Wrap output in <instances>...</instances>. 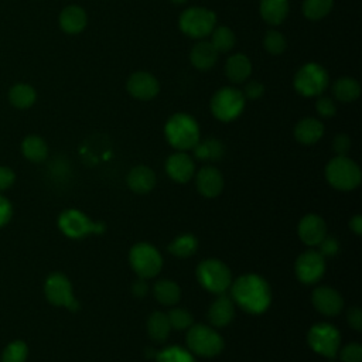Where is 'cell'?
Returning <instances> with one entry per match:
<instances>
[{"mask_svg": "<svg viewBox=\"0 0 362 362\" xmlns=\"http://www.w3.org/2000/svg\"><path fill=\"white\" fill-rule=\"evenodd\" d=\"M233 303L249 314L264 313L272 303L269 283L259 274H242L230 284Z\"/></svg>", "mask_w": 362, "mask_h": 362, "instance_id": "6da1fadb", "label": "cell"}, {"mask_svg": "<svg viewBox=\"0 0 362 362\" xmlns=\"http://www.w3.org/2000/svg\"><path fill=\"white\" fill-rule=\"evenodd\" d=\"M164 134L170 146L180 151L192 150L199 140V127L197 120L187 113L173 115L164 127Z\"/></svg>", "mask_w": 362, "mask_h": 362, "instance_id": "7a4b0ae2", "label": "cell"}, {"mask_svg": "<svg viewBox=\"0 0 362 362\" xmlns=\"http://www.w3.org/2000/svg\"><path fill=\"white\" fill-rule=\"evenodd\" d=\"M327 181L339 191L355 189L361 184L359 165L346 156H337L325 167Z\"/></svg>", "mask_w": 362, "mask_h": 362, "instance_id": "3957f363", "label": "cell"}, {"mask_svg": "<svg viewBox=\"0 0 362 362\" xmlns=\"http://www.w3.org/2000/svg\"><path fill=\"white\" fill-rule=\"evenodd\" d=\"M197 279L205 290L214 294H223L232 284L229 267L218 259L202 260L197 267Z\"/></svg>", "mask_w": 362, "mask_h": 362, "instance_id": "277c9868", "label": "cell"}, {"mask_svg": "<svg viewBox=\"0 0 362 362\" xmlns=\"http://www.w3.org/2000/svg\"><path fill=\"white\" fill-rule=\"evenodd\" d=\"M187 345L192 354L212 358L222 352L223 339L214 328L204 324H192L187 332Z\"/></svg>", "mask_w": 362, "mask_h": 362, "instance_id": "5b68a950", "label": "cell"}, {"mask_svg": "<svg viewBox=\"0 0 362 362\" xmlns=\"http://www.w3.org/2000/svg\"><path fill=\"white\" fill-rule=\"evenodd\" d=\"M129 262L133 272L146 280L157 276L163 267V257L160 252L147 242H140L132 246L129 252Z\"/></svg>", "mask_w": 362, "mask_h": 362, "instance_id": "8992f818", "label": "cell"}, {"mask_svg": "<svg viewBox=\"0 0 362 362\" xmlns=\"http://www.w3.org/2000/svg\"><path fill=\"white\" fill-rule=\"evenodd\" d=\"M216 16L204 7H189L180 16V30L191 38H204L215 28Z\"/></svg>", "mask_w": 362, "mask_h": 362, "instance_id": "52a82bcc", "label": "cell"}, {"mask_svg": "<svg viewBox=\"0 0 362 362\" xmlns=\"http://www.w3.org/2000/svg\"><path fill=\"white\" fill-rule=\"evenodd\" d=\"M245 96L236 88L225 86L215 92L211 99V112L221 122L236 119L245 107Z\"/></svg>", "mask_w": 362, "mask_h": 362, "instance_id": "ba28073f", "label": "cell"}, {"mask_svg": "<svg viewBox=\"0 0 362 362\" xmlns=\"http://www.w3.org/2000/svg\"><path fill=\"white\" fill-rule=\"evenodd\" d=\"M328 72L324 66L315 62L303 65L294 76V88L303 96L321 95L328 86Z\"/></svg>", "mask_w": 362, "mask_h": 362, "instance_id": "9c48e42d", "label": "cell"}, {"mask_svg": "<svg viewBox=\"0 0 362 362\" xmlns=\"http://www.w3.org/2000/svg\"><path fill=\"white\" fill-rule=\"evenodd\" d=\"M58 226L65 236L72 239H81L92 233H103L105 230L102 222H93L78 209H65L58 218Z\"/></svg>", "mask_w": 362, "mask_h": 362, "instance_id": "30bf717a", "label": "cell"}, {"mask_svg": "<svg viewBox=\"0 0 362 362\" xmlns=\"http://www.w3.org/2000/svg\"><path fill=\"white\" fill-rule=\"evenodd\" d=\"M307 342L314 352L325 358H334L339 351L341 335L334 325L328 322H318L310 328Z\"/></svg>", "mask_w": 362, "mask_h": 362, "instance_id": "8fae6325", "label": "cell"}, {"mask_svg": "<svg viewBox=\"0 0 362 362\" xmlns=\"http://www.w3.org/2000/svg\"><path fill=\"white\" fill-rule=\"evenodd\" d=\"M44 291L47 300L54 305L65 307L71 311H76L79 308V303L72 293V284L62 273L49 274L45 280Z\"/></svg>", "mask_w": 362, "mask_h": 362, "instance_id": "7c38bea8", "label": "cell"}, {"mask_svg": "<svg viewBox=\"0 0 362 362\" xmlns=\"http://www.w3.org/2000/svg\"><path fill=\"white\" fill-rule=\"evenodd\" d=\"M294 269L301 283H317L325 272V257L317 250H307L297 257Z\"/></svg>", "mask_w": 362, "mask_h": 362, "instance_id": "4fadbf2b", "label": "cell"}, {"mask_svg": "<svg viewBox=\"0 0 362 362\" xmlns=\"http://www.w3.org/2000/svg\"><path fill=\"white\" fill-rule=\"evenodd\" d=\"M311 301L315 310L327 317L338 315L344 308L342 296L335 288L328 286L314 288L311 294Z\"/></svg>", "mask_w": 362, "mask_h": 362, "instance_id": "5bb4252c", "label": "cell"}, {"mask_svg": "<svg viewBox=\"0 0 362 362\" xmlns=\"http://www.w3.org/2000/svg\"><path fill=\"white\" fill-rule=\"evenodd\" d=\"M160 90L158 81L148 72H134L127 79V92L140 100L153 99Z\"/></svg>", "mask_w": 362, "mask_h": 362, "instance_id": "9a60e30c", "label": "cell"}, {"mask_svg": "<svg viewBox=\"0 0 362 362\" xmlns=\"http://www.w3.org/2000/svg\"><path fill=\"white\" fill-rule=\"evenodd\" d=\"M297 230L301 242L308 246H317L327 236V225L324 219L315 214L303 216Z\"/></svg>", "mask_w": 362, "mask_h": 362, "instance_id": "2e32d148", "label": "cell"}, {"mask_svg": "<svg viewBox=\"0 0 362 362\" xmlns=\"http://www.w3.org/2000/svg\"><path fill=\"white\" fill-rule=\"evenodd\" d=\"M165 171L168 177L177 182H188L195 171L191 156L184 151L171 154L165 161Z\"/></svg>", "mask_w": 362, "mask_h": 362, "instance_id": "e0dca14e", "label": "cell"}, {"mask_svg": "<svg viewBox=\"0 0 362 362\" xmlns=\"http://www.w3.org/2000/svg\"><path fill=\"white\" fill-rule=\"evenodd\" d=\"M195 184L201 195L206 198H215L223 189V177L218 168L206 165L198 171Z\"/></svg>", "mask_w": 362, "mask_h": 362, "instance_id": "ac0fdd59", "label": "cell"}, {"mask_svg": "<svg viewBox=\"0 0 362 362\" xmlns=\"http://www.w3.org/2000/svg\"><path fill=\"white\" fill-rule=\"evenodd\" d=\"M235 315L233 300L225 294H221L209 307L208 318L215 327H226Z\"/></svg>", "mask_w": 362, "mask_h": 362, "instance_id": "d6986e66", "label": "cell"}, {"mask_svg": "<svg viewBox=\"0 0 362 362\" xmlns=\"http://www.w3.org/2000/svg\"><path fill=\"white\" fill-rule=\"evenodd\" d=\"M127 185L136 194L150 192L156 185V174L147 165H136L127 174Z\"/></svg>", "mask_w": 362, "mask_h": 362, "instance_id": "ffe728a7", "label": "cell"}, {"mask_svg": "<svg viewBox=\"0 0 362 362\" xmlns=\"http://www.w3.org/2000/svg\"><path fill=\"white\" fill-rule=\"evenodd\" d=\"M225 74L230 82L240 83L252 74V62L245 54H233L226 59Z\"/></svg>", "mask_w": 362, "mask_h": 362, "instance_id": "44dd1931", "label": "cell"}, {"mask_svg": "<svg viewBox=\"0 0 362 362\" xmlns=\"http://www.w3.org/2000/svg\"><path fill=\"white\" fill-rule=\"evenodd\" d=\"M189 59L197 69L208 71L215 65L218 59V51L212 47L209 41H199L192 47L189 52Z\"/></svg>", "mask_w": 362, "mask_h": 362, "instance_id": "7402d4cb", "label": "cell"}, {"mask_svg": "<svg viewBox=\"0 0 362 362\" xmlns=\"http://www.w3.org/2000/svg\"><path fill=\"white\" fill-rule=\"evenodd\" d=\"M322 134L324 124L314 117L301 119L294 127V137L301 144H314L322 137Z\"/></svg>", "mask_w": 362, "mask_h": 362, "instance_id": "603a6c76", "label": "cell"}, {"mask_svg": "<svg viewBox=\"0 0 362 362\" xmlns=\"http://www.w3.org/2000/svg\"><path fill=\"white\" fill-rule=\"evenodd\" d=\"M88 17L82 7L68 6L59 14V25L68 34H78L86 25Z\"/></svg>", "mask_w": 362, "mask_h": 362, "instance_id": "cb8c5ba5", "label": "cell"}, {"mask_svg": "<svg viewBox=\"0 0 362 362\" xmlns=\"http://www.w3.org/2000/svg\"><path fill=\"white\" fill-rule=\"evenodd\" d=\"M288 14V0H260V16L270 25H279Z\"/></svg>", "mask_w": 362, "mask_h": 362, "instance_id": "d4e9b609", "label": "cell"}, {"mask_svg": "<svg viewBox=\"0 0 362 362\" xmlns=\"http://www.w3.org/2000/svg\"><path fill=\"white\" fill-rule=\"evenodd\" d=\"M170 331H171V325L167 314L161 311H154L150 314L147 320V332L154 342H158V344L165 342L170 335Z\"/></svg>", "mask_w": 362, "mask_h": 362, "instance_id": "484cf974", "label": "cell"}, {"mask_svg": "<svg viewBox=\"0 0 362 362\" xmlns=\"http://www.w3.org/2000/svg\"><path fill=\"white\" fill-rule=\"evenodd\" d=\"M192 150H194V156L198 160H204V161H218L222 158L225 153V147L221 143V140L214 137L198 140V143L192 147Z\"/></svg>", "mask_w": 362, "mask_h": 362, "instance_id": "4316f807", "label": "cell"}, {"mask_svg": "<svg viewBox=\"0 0 362 362\" xmlns=\"http://www.w3.org/2000/svg\"><path fill=\"white\" fill-rule=\"evenodd\" d=\"M332 93L339 102L348 103V102H354L355 99L359 98L361 86L356 79L344 76V78H339L335 81V83L332 85Z\"/></svg>", "mask_w": 362, "mask_h": 362, "instance_id": "83f0119b", "label": "cell"}, {"mask_svg": "<svg viewBox=\"0 0 362 362\" xmlns=\"http://www.w3.org/2000/svg\"><path fill=\"white\" fill-rule=\"evenodd\" d=\"M156 300L163 305H174L180 301L181 288L171 280H158L153 288Z\"/></svg>", "mask_w": 362, "mask_h": 362, "instance_id": "f1b7e54d", "label": "cell"}, {"mask_svg": "<svg viewBox=\"0 0 362 362\" xmlns=\"http://www.w3.org/2000/svg\"><path fill=\"white\" fill-rule=\"evenodd\" d=\"M23 154L33 163H41L48 156L47 143L40 136H27L21 144Z\"/></svg>", "mask_w": 362, "mask_h": 362, "instance_id": "f546056e", "label": "cell"}, {"mask_svg": "<svg viewBox=\"0 0 362 362\" xmlns=\"http://www.w3.org/2000/svg\"><path fill=\"white\" fill-rule=\"evenodd\" d=\"M197 249H198V240L194 235H189V233L177 236L168 245V252L173 256L182 257V259L192 256L197 252Z\"/></svg>", "mask_w": 362, "mask_h": 362, "instance_id": "4dcf8cb0", "label": "cell"}, {"mask_svg": "<svg viewBox=\"0 0 362 362\" xmlns=\"http://www.w3.org/2000/svg\"><path fill=\"white\" fill-rule=\"evenodd\" d=\"M35 90L33 86L25 85V83H18L14 85L10 92H8V99L13 106L18 109H27L35 102Z\"/></svg>", "mask_w": 362, "mask_h": 362, "instance_id": "1f68e13d", "label": "cell"}, {"mask_svg": "<svg viewBox=\"0 0 362 362\" xmlns=\"http://www.w3.org/2000/svg\"><path fill=\"white\" fill-rule=\"evenodd\" d=\"M209 42L218 51V54L219 52H229L235 47L236 38H235V34L230 28L221 25V27H216V28L212 30Z\"/></svg>", "mask_w": 362, "mask_h": 362, "instance_id": "d6a6232c", "label": "cell"}, {"mask_svg": "<svg viewBox=\"0 0 362 362\" xmlns=\"http://www.w3.org/2000/svg\"><path fill=\"white\" fill-rule=\"evenodd\" d=\"M332 4H334V0H304L303 14L308 20H320L331 11Z\"/></svg>", "mask_w": 362, "mask_h": 362, "instance_id": "836d02e7", "label": "cell"}, {"mask_svg": "<svg viewBox=\"0 0 362 362\" xmlns=\"http://www.w3.org/2000/svg\"><path fill=\"white\" fill-rule=\"evenodd\" d=\"M156 362H195L192 354L180 346H168L156 354Z\"/></svg>", "mask_w": 362, "mask_h": 362, "instance_id": "e575fe53", "label": "cell"}, {"mask_svg": "<svg viewBox=\"0 0 362 362\" xmlns=\"http://www.w3.org/2000/svg\"><path fill=\"white\" fill-rule=\"evenodd\" d=\"M28 348L23 341H14L6 346L1 355V362H25Z\"/></svg>", "mask_w": 362, "mask_h": 362, "instance_id": "d590c367", "label": "cell"}, {"mask_svg": "<svg viewBox=\"0 0 362 362\" xmlns=\"http://www.w3.org/2000/svg\"><path fill=\"white\" fill-rule=\"evenodd\" d=\"M263 47L269 54L279 55L286 49L287 42L281 33H279L276 30H269L263 38Z\"/></svg>", "mask_w": 362, "mask_h": 362, "instance_id": "8d00e7d4", "label": "cell"}, {"mask_svg": "<svg viewBox=\"0 0 362 362\" xmlns=\"http://www.w3.org/2000/svg\"><path fill=\"white\" fill-rule=\"evenodd\" d=\"M167 317H168V321H170L171 328L178 329V331H180V329H187V328H189V327L192 325V322H194L192 315H191L189 311L185 310V308H173V310L167 314Z\"/></svg>", "mask_w": 362, "mask_h": 362, "instance_id": "74e56055", "label": "cell"}, {"mask_svg": "<svg viewBox=\"0 0 362 362\" xmlns=\"http://www.w3.org/2000/svg\"><path fill=\"white\" fill-rule=\"evenodd\" d=\"M339 358L342 362H361L362 361V346L358 342L346 344L339 351Z\"/></svg>", "mask_w": 362, "mask_h": 362, "instance_id": "f35d334b", "label": "cell"}, {"mask_svg": "<svg viewBox=\"0 0 362 362\" xmlns=\"http://www.w3.org/2000/svg\"><path fill=\"white\" fill-rule=\"evenodd\" d=\"M315 110L322 117H332L337 113V106L331 98L322 96L315 102Z\"/></svg>", "mask_w": 362, "mask_h": 362, "instance_id": "ab89813d", "label": "cell"}, {"mask_svg": "<svg viewBox=\"0 0 362 362\" xmlns=\"http://www.w3.org/2000/svg\"><path fill=\"white\" fill-rule=\"evenodd\" d=\"M317 246H320V253L324 257H332L337 255L338 249H339V243L335 238L332 236H325Z\"/></svg>", "mask_w": 362, "mask_h": 362, "instance_id": "60d3db41", "label": "cell"}, {"mask_svg": "<svg viewBox=\"0 0 362 362\" xmlns=\"http://www.w3.org/2000/svg\"><path fill=\"white\" fill-rule=\"evenodd\" d=\"M332 147H334V151L337 153V156H346L351 150V139L344 133L337 134L334 137Z\"/></svg>", "mask_w": 362, "mask_h": 362, "instance_id": "b9f144b4", "label": "cell"}, {"mask_svg": "<svg viewBox=\"0 0 362 362\" xmlns=\"http://www.w3.org/2000/svg\"><path fill=\"white\" fill-rule=\"evenodd\" d=\"M242 93H243L245 99L255 100V99H259L264 93V86L257 81H250L249 83L245 85V89Z\"/></svg>", "mask_w": 362, "mask_h": 362, "instance_id": "7bdbcfd3", "label": "cell"}, {"mask_svg": "<svg viewBox=\"0 0 362 362\" xmlns=\"http://www.w3.org/2000/svg\"><path fill=\"white\" fill-rule=\"evenodd\" d=\"M346 320L349 327H352L356 331L362 329V313L359 307H352L346 313Z\"/></svg>", "mask_w": 362, "mask_h": 362, "instance_id": "ee69618b", "label": "cell"}, {"mask_svg": "<svg viewBox=\"0 0 362 362\" xmlns=\"http://www.w3.org/2000/svg\"><path fill=\"white\" fill-rule=\"evenodd\" d=\"M14 173L8 167H0V191L10 188L14 182Z\"/></svg>", "mask_w": 362, "mask_h": 362, "instance_id": "f6af8a7d", "label": "cell"}, {"mask_svg": "<svg viewBox=\"0 0 362 362\" xmlns=\"http://www.w3.org/2000/svg\"><path fill=\"white\" fill-rule=\"evenodd\" d=\"M11 214H13V209L10 202L0 195V226L6 225L10 221Z\"/></svg>", "mask_w": 362, "mask_h": 362, "instance_id": "bcb514c9", "label": "cell"}, {"mask_svg": "<svg viewBox=\"0 0 362 362\" xmlns=\"http://www.w3.org/2000/svg\"><path fill=\"white\" fill-rule=\"evenodd\" d=\"M147 291H148V284H147L146 279H141V277H140V279L136 280V281L133 283V286H132V293H133L134 297L141 298V297H144V296L147 294Z\"/></svg>", "mask_w": 362, "mask_h": 362, "instance_id": "7dc6e473", "label": "cell"}, {"mask_svg": "<svg viewBox=\"0 0 362 362\" xmlns=\"http://www.w3.org/2000/svg\"><path fill=\"white\" fill-rule=\"evenodd\" d=\"M349 228L352 229V232L355 235H361L362 233V216L361 215H355L354 218H351Z\"/></svg>", "mask_w": 362, "mask_h": 362, "instance_id": "c3c4849f", "label": "cell"}, {"mask_svg": "<svg viewBox=\"0 0 362 362\" xmlns=\"http://www.w3.org/2000/svg\"><path fill=\"white\" fill-rule=\"evenodd\" d=\"M170 1H173L174 4H184V3H187L188 0H170Z\"/></svg>", "mask_w": 362, "mask_h": 362, "instance_id": "681fc988", "label": "cell"}]
</instances>
